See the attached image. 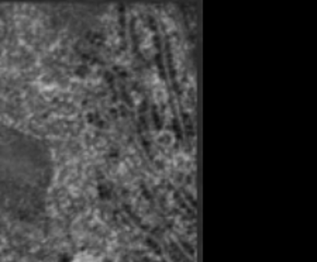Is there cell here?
Masks as SVG:
<instances>
[{"label":"cell","instance_id":"obj_1","mask_svg":"<svg viewBox=\"0 0 317 262\" xmlns=\"http://www.w3.org/2000/svg\"><path fill=\"white\" fill-rule=\"evenodd\" d=\"M54 173L47 142L0 121V213L18 218L42 213Z\"/></svg>","mask_w":317,"mask_h":262}]
</instances>
